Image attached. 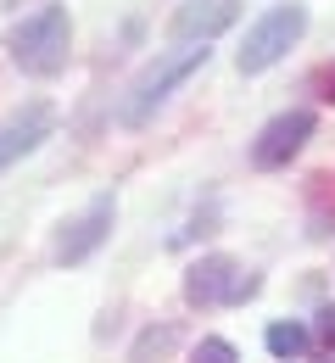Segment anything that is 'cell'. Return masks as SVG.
Listing matches in <instances>:
<instances>
[{"label": "cell", "mask_w": 335, "mask_h": 363, "mask_svg": "<svg viewBox=\"0 0 335 363\" xmlns=\"http://www.w3.org/2000/svg\"><path fill=\"white\" fill-rule=\"evenodd\" d=\"M207 56H212L207 45L157 50V56L140 67V79L123 90V101H118V123H123V129H140V123H151V118H157V106H162L168 95L179 90L185 79H195V73L207 67Z\"/></svg>", "instance_id": "1"}, {"label": "cell", "mask_w": 335, "mask_h": 363, "mask_svg": "<svg viewBox=\"0 0 335 363\" xmlns=\"http://www.w3.org/2000/svg\"><path fill=\"white\" fill-rule=\"evenodd\" d=\"M6 50H11V62L28 79H56L67 67V50H73V17H67V6H56V0L34 6L23 23H11Z\"/></svg>", "instance_id": "2"}, {"label": "cell", "mask_w": 335, "mask_h": 363, "mask_svg": "<svg viewBox=\"0 0 335 363\" xmlns=\"http://www.w3.org/2000/svg\"><path fill=\"white\" fill-rule=\"evenodd\" d=\"M302 34H307V6L302 0H280V6H268L251 28H246V40L235 50V67L246 79H257V73H268L274 62H285L290 50L302 45Z\"/></svg>", "instance_id": "3"}, {"label": "cell", "mask_w": 335, "mask_h": 363, "mask_svg": "<svg viewBox=\"0 0 335 363\" xmlns=\"http://www.w3.org/2000/svg\"><path fill=\"white\" fill-rule=\"evenodd\" d=\"M185 308H240V302H251L257 291H263V274H251L246 263H235L229 252H207V257H195L191 269H185Z\"/></svg>", "instance_id": "4"}, {"label": "cell", "mask_w": 335, "mask_h": 363, "mask_svg": "<svg viewBox=\"0 0 335 363\" xmlns=\"http://www.w3.org/2000/svg\"><path fill=\"white\" fill-rule=\"evenodd\" d=\"M319 129V118H313V106H285V112H274L257 140H251V168H263V174H274V168H285L290 157H302V145L313 140Z\"/></svg>", "instance_id": "5"}, {"label": "cell", "mask_w": 335, "mask_h": 363, "mask_svg": "<svg viewBox=\"0 0 335 363\" xmlns=\"http://www.w3.org/2000/svg\"><path fill=\"white\" fill-rule=\"evenodd\" d=\"M112 218H118V196L101 190L84 213H73V218L62 224V235H56V263H62V269L90 263L101 246H106V235H112Z\"/></svg>", "instance_id": "6"}, {"label": "cell", "mask_w": 335, "mask_h": 363, "mask_svg": "<svg viewBox=\"0 0 335 363\" xmlns=\"http://www.w3.org/2000/svg\"><path fill=\"white\" fill-rule=\"evenodd\" d=\"M235 23H240V0H179L168 34H174V45H207Z\"/></svg>", "instance_id": "7"}, {"label": "cell", "mask_w": 335, "mask_h": 363, "mask_svg": "<svg viewBox=\"0 0 335 363\" xmlns=\"http://www.w3.org/2000/svg\"><path fill=\"white\" fill-rule=\"evenodd\" d=\"M56 129V112H50V101H34V106H23L6 129H0V174L17 162V157H28V151H40Z\"/></svg>", "instance_id": "8"}, {"label": "cell", "mask_w": 335, "mask_h": 363, "mask_svg": "<svg viewBox=\"0 0 335 363\" xmlns=\"http://www.w3.org/2000/svg\"><path fill=\"white\" fill-rule=\"evenodd\" d=\"M307 235H335V174H313L307 179Z\"/></svg>", "instance_id": "9"}, {"label": "cell", "mask_w": 335, "mask_h": 363, "mask_svg": "<svg viewBox=\"0 0 335 363\" xmlns=\"http://www.w3.org/2000/svg\"><path fill=\"white\" fill-rule=\"evenodd\" d=\"M263 347L274 352L280 363H296L307 347H313V330L307 324H296V318H280V324H268V335H263Z\"/></svg>", "instance_id": "10"}, {"label": "cell", "mask_w": 335, "mask_h": 363, "mask_svg": "<svg viewBox=\"0 0 335 363\" xmlns=\"http://www.w3.org/2000/svg\"><path fill=\"white\" fill-rule=\"evenodd\" d=\"M174 341H179V330H174V324H157V330H145L140 341H135L129 363H162L168 352H174Z\"/></svg>", "instance_id": "11"}, {"label": "cell", "mask_w": 335, "mask_h": 363, "mask_svg": "<svg viewBox=\"0 0 335 363\" xmlns=\"http://www.w3.org/2000/svg\"><path fill=\"white\" fill-rule=\"evenodd\" d=\"M191 363H240V352L224 341V335H201L191 347Z\"/></svg>", "instance_id": "12"}, {"label": "cell", "mask_w": 335, "mask_h": 363, "mask_svg": "<svg viewBox=\"0 0 335 363\" xmlns=\"http://www.w3.org/2000/svg\"><path fill=\"white\" fill-rule=\"evenodd\" d=\"M307 90L319 95L324 106H335V62H319V67L307 73Z\"/></svg>", "instance_id": "13"}, {"label": "cell", "mask_w": 335, "mask_h": 363, "mask_svg": "<svg viewBox=\"0 0 335 363\" xmlns=\"http://www.w3.org/2000/svg\"><path fill=\"white\" fill-rule=\"evenodd\" d=\"M313 335H319L324 358H335V308H319V324H313Z\"/></svg>", "instance_id": "14"}, {"label": "cell", "mask_w": 335, "mask_h": 363, "mask_svg": "<svg viewBox=\"0 0 335 363\" xmlns=\"http://www.w3.org/2000/svg\"><path fill=\"white\" fill-rule=\"evenodd\" d=\"M6 6H34V0H6Z\"/></svg>", "instance_id": "15"}]
</instances>
